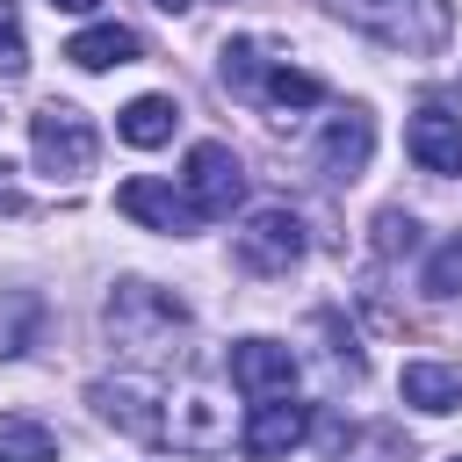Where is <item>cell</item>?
Listing matches in <instances>:
<instances>
[{"label":"cell","mask_w":462,"mask_h":462,"mask_svg":"<svg viewBox=\"0 0 462 462\" xmlns=\"http://www.w3.org/2000/svg\"><path fill=\"white\" fill-rule=\"evenodd\" d=\"M29 152H36V166L43 173H87L94 166V152H101V137H94V116L87 108H72V101H43L36 116H29Z\"/></svg>","instance_id":"obj_1"},{"label":"cell","mask_w":462,"mask_h":462,"mask_svg":"<svg viewBox=\"0 0 462 462\" xmlns=\"http://www.w3.org/2000/svg\"><path fill=\"white\" fill-rule=\"evenodd\" d=\"M339 7L397 51H440L448 43V0H339Z\"/></svg>","instance_id":"obj_2"},{"label":"cell","mask_w":462,"mask_h":462,"mask_svg":"<svg viewBox=\"0 0 462 462\" xmlns=\"http://www.w3.org/2000/svg\"><path fill=\"white\" fill-rule=\"evenodd\" d=\"M180 318H188V303L152 289V282H116V296H108V339H123L137 354H152L159 332H173Z\"/></svg>","instance_id":"obj_3"},{"label":"cell","mask_w":462,"mask_h":462,"mask_svg":"<svg viewBox=\"0 0 462 462\" xmlns=\"http://www.w3.org/2000/svg\"><path fill=\"white\" fill-rule=\"evenodd\" d=\"M180 195L195 202V217H231L245 202V166L231 159V144H195L188 166H180Z\"/></svg>","instance_id":"obj_4"},{"label":"cell","mask_w":462,"mask_h":462,"mask_svg":"<svg viewBox=\"0 0 462 462\" xmlns=\"http://www.w3.org/2000/svg\"><path fill=\"white\" fill-rule=\"evenodd\" d=\"M303 260V217L296 209H253L238 231V267L245 274H289Z\"/></svg>","instance_id":"obj_5"},{"label":"cell","mask_w":462,"mask_h":462,"mask_svg":"<svg viewBox=\"0 0 462 462\" xmlns=\"http://www.w3.org/2000/svg\"><path fill=\"white\" fill-rule=\"evenodd\" d=\"M116 209L123 217H137L144 231H173V238H188V231H202V217H195V202L173 188V180H152V173H137V180H123L116 188Z\"/></svg>","instance_id":"obj_6"},{"label":"cell","mask_w":462,"mask_h":462,"mask_svg":"<svg viewBox=\"0 0 462 462\" xmlns=\"http://www.w3.org/2000/svg\"><path fill=\"white\" fill-rule=\"evenodd\" d=\"M310 440V404H289V397H253V419L238 433V448L253 462H282L289 448Z\"/></svg>","instance_id":"obj_7"},{"label":"cell","mask_w":462,"mask_h":462,"mask_svg":"<svg viewBox=\"0 0 462 462\" xmlns=\"http://www.w3.org/2000/svg\"><path fill=\"white\" fill-rule=\"evenodd\" d=\"M231 383L245 397H289L296 390V354L282 339H238L231 346Z\"/></svg>","instance_id":"obj_8"},{"label":"cell","mask_w":462,"mask_h":462,"mask_svg":"<svg viewBox=\"0 0 462 462\" xmlns=\"http://www.w3.org/2000/svg\"><path fill=\"white\" fill-rule=\"evenodd\" d=\"M404 152L419 159V173L462 180V116H448V108H419L411 130H404Z\"/></svg>","instance_id":"obj_9"},{"label":"cell","mask_w":462,"mask_h":462,"mask_svg":"<svg viewBox=\"0 0 462 462\" xmlns=\"http://www.w3.org/2000/svg\"><path fill=\"white\" fill-rule=\"evenodd\" d=\"M87 397H94V411H101L108 426H123L130 440H166V411H159V397H152L144 383H94Z\"/></svg>","instance_id":"obj_10"},{"label":"cell","mask_w":462,"mask_h":462,"mask_svg":"<svg viewBox=\"0 0 462 462\" xmlns=\"http://www.w3.org/2000/svg\"><path fill=\"white\" fill-rule=\"evenodd\" d=\"M368 152H375V123H368V108L332 116V123H325V137H318V159H325V173H332V180H354V173L368 166Z\"/></svg>","instance_id":"obj_11"},{"label":"cell","mask_w":462,"mask_h":462,"mask_svg":"<svg viewBox=\"0 0 462 462\" xmlns=\"http://www.w3.org/2000/svg\"><path fill=\"white\" fill-rule=\"evenodd\" d=\"M65 58H72L79 72H108V65L144 58V36H137V29H123V22H94V29H79V36L65 43Z\"/></svg>","instance_id":"obj_12"},{"label":"cell","mask_w":462,"mask_h":462,"mask_svg":"<svg viewBox=\"0 0 462 462\" xmlns=\"http://www.w3.org/2000/svg\"><path fill=\"white\" fill-rule=\"evenodd\" d=\"M397 390H404V404H419V411H462V368H448V361H404V375H397Z\"/></svg>","instance_id":"obj_13"},{"label":"cell","mask_w":462,"mask_h":462,"mask_svg":"<svg viewBox=\"0 0 462 462\" xmlns=\"http://www.w3.org/2000/svg\"><path fill=\"white\" fill-rule=\"evenodd\" d=\"M173 123H180V108H173L166 94H137V101L116 116V137H123V144H137V152H152V144H166V137H173Z\"/></svg>","instance_id":"obj_14"},{"label":"cell","mask_w":462,"mask_h":462,"mask_svg":"<svg viewBox=\"0 0 462 462\" xmlns=\"http://www.w3.org/2000/svg\"><path fill=\"white\" fill-rule=\"evenodd\" d=\"M36 332H43V296H36V289H0V354H7V361L29 354Z\"/></svg>","instance_id":"obj_15"},{"label":"cell","mask_w":462,"mask_h":462,"mask_svg":"<svg viewBox=\"0 0 462 462\" xmlns=\"http://www.w3.org/2000/svg\"><path fill=\"white\" fill-rule=\"evenodd\" d=\"M0 462H58V440L43 419H22V411H0Z\"/></svg>","instance_id":"obj_16"},{"label":"cell","mask_w":462,"mask_h":462,"mask_svg":"<svg viewBox=\"0 0 462 462\" xmlns=\"http://www.w3.org/2000/svg\"><path fill=\"white\" fill-rule=\"evenodd\" d=\"M166 433H173L180 448H217V440H224V419H217L209 397H180L173 419H166Z\"/></svg>","instance_id":"obj_17"},{"label":"cell","mask_w":462,"mask_h":462,"mask_svg":"<svg viewBox=\"0 0 462 462\" xmlns=\"http://www.w3.org/2000/svg\"><path fill=\"white\" fill-rule=\"evenodd\" d=\"M260 94H267L274 108H310L325 87H318L310 72H296V65H267V72H260Z\"/></svg>","instance_id":"obj_18"},{"label":"cell","mask_w":462,"mask_h":462,"mask_svg":"<svg viewBox=\"0 0 462 462\" xmlns=\"http://www.w3.org/2000/svg\"><path fill=\"white\" fill-rule=\"evenodd\" d=\"M419 289H426V296H440V303H455V296H462V231H455L448 245H433V260H426Z\"/></svg>","instance_id":"obj_19"},{"label":"cell","mask_w":462,"mask_h":462,"mask_svg":"<svg viewBox=\"0 0 462 462\" xmlns=\"http://www.w3.org/2000/svg\"><path fill=\"white\" fill-rule=\"evenodd\" d=\"M375 245H383V253H411V245H419V224H411L404 209H383V217H375Z\"/></svg>","instance_id":"obj_20"},{"label":"cell","mask_w":462,"mask_h":462,"mask_svg":"<svg viewBox=\"0 0 462 462\" xmlns=\"http://www.w3.org/2000/svg\"><path fill=\"white\" fill-rule=\"evenodd\" d=\"M22 72H29V43L14 22H0V79H22Z\"/></svg>","instance_id":"obj_21"},{"label":"cell","mask_w":462,"mask_h":462,"mask_svg":"<svg viewBox=\"0 0 462 462\" xmlns=\"http://www.w3.org/2000/svg\"><path fill=\"white\" fill-rule=\"evenodd\" d=\"M0 217H22V188L7 180V166H0Z\"/></svg>","instance_id":"obj_22"},{"label":"cell","mask_w":462,"mask_h":462,"mask_svg":"<svg viewBox=\"0 0 462 462\" xmlns=\"http://www.w3.org/2000/svg\"><path fill=\"white\" fill-rule=\"evenodd\" d=\"M51 7H65V14H94L101 0H51Z\"/></svg>","instance_id":"obj_23"},{"label":"cell","mask_w":462,"mask_h":462,"mask_svg":"<svg viewBox=\"0 0 462 462\" xmlns=\"http://www.w3.org/2000/svg\"><path fill=\"white\" fill-rule=\"evenodd\" d=\"M152 7H166V14H180V7H195V0H152Z\"/></svg>","instance_id":"obj_24"},{"label":"cell","mask_w":462,"mask_h":462,"mask_svg":"<svg viewBox=\"0 0 462 462\" xmlns=\"http://www.w3.org/2000/svg\"><path fill=\"white\" fill-rule=\"evenodd\" d=\"M0 22H14V0H0Z\"/></svg>","instance_id":"obj_25"},{"label":"cell","mask_w":462,"mask_h":462,"mask_svg":"<svg viewBox=\"0 0 462 462\" xmlns=\"http://www.w3.org/2000/svg\"><path fill=\"white\" fill-rule=\"evenodd\" d=\"M455 462H462V455H455Z\"/></svg>","instance_id":"obj_26"}]
</instances>
